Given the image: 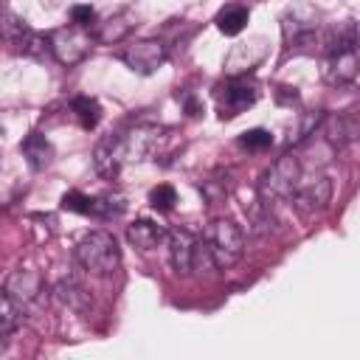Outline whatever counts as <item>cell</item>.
<instances>
[{
  "label": "cell",
  "mask_w": 360,
  "mask_h": 360,
  "mask_svg": "<svg viewBox=\"0 0 360 360\" xmlns=\"http://www.w3.org/2000/svg\"><path fill=\"white\" fill-rule=\"evenodd\" d=\"M14 45H17V53L31 56V59H45L48 53H53V51H51V37L37 34V31H31V28H28L22 37H17Z\"/></svg>",
  "instance_id": "ac0fdd59"
},
{
  "label": "cell",
  "mask_w": 360,
  "mask_h": 360,
  "mask_svg": "<svg viewBox=\"0 0 360 360\" xmlns=\"http://www.w3.org/2000/svg\"><path fill=\"white\" fill-rule=\"evenodd\" d=\"M70 110H73V115H76L82 129H96L98 121H101V104L96 98H90V96H76L70 101Z\"/></svg>",
  "instance_id": "d6986e66"
},
{
  "label": "cell",
  "mask_w": 360,
  "mask_h": 360,
  "mask_svg": "<svg viewBox=\"0 0 360 360\" xmlns=\"http://www.w3.org/2000/svg\"><path fill=\"white\" fill-rule=\"evenodd\" d=\"M3 20H6V22H3V34H6V37H8L11 42H14L17 37H22V34L28 31V25H25V22H22L20 17H14L11 11H3Z\"/></svg>",
  "instance_id": "d4e9b609"
},
{
  "label": "cell",
  "mask_w": 360,
  "mask_h": 360,
  "mask_svg": "<svg viewBox=\"0 0 360 360\" xmlns=\"http://www.w3.org/2000/svg\"><path fill=\"white\" fill-rule=\"evenodd\" d=\"M270 143H273V135H270L267 129H259V127L239 135V146L248 149V152H262V149H267Z\"/></svg>",
  "instance_id": "cb8c5ba5"
},
{
  "label": "cell",
  "mask_w": 360,
  "mask_h": 360,
  "mask_svg": "<svg viewBox=\"0 0 360 360\" xmlns=\"http://www.w3.org/2000/svg\"><path fill=\"white\" fill-rule=\"evenodd\" d=\"M22 323V309L8 298V295H3V301H0V346L6 349V343L11 340V332L17 329Z\"/></svg>",
  "instance_id": "ffe728a7"
},
{
  "label": "cell",
  "mask_w": 360,
  "mask_h": 360,
  "mask_svg": "<svg viewBox=\"0 0 360 360\" xmlns=\"http://www.w3.org/2000/svg\"><path fill=\"white\" fill-rule=\"evenodd\" d=\"M56 295H59L62 304H68V307L76 309V312H84V309L90 307V295H87L84 287H82L79 281H73V278L59 281V284H56Z\"/></svg>",
  "instance_id": "44dd1931"
},
{
  "label": "cell",
  "mask_w": 360,
  "mask_h": 360,
  "mask_svg": "<svg viewBox=\"0 0 360 360\" xmlns=\"http://www.w3.org/2000/svg\"><path fill=\"white\" fill-rule=\"evenodd\" d=\"M214 96H217L219 118H233V115H239L242 110H248L259 98V84L253 79H248V76H233L225 84H219Z\"/></svg>",
  "instance_id": "277c9868"
},
{
  "label": "cell",
  "mask_w": 360,
  "mask_h": 360,
  "mask_svg": "<svg viewBox=\"0 0 360 360\" xmlns=\"http://www.w3.org/2000/svg\"><path fill=\"white\" fill-rule=\"evenodd\" d=\"M202 242L217 264V270L233 267L245 253V233L233 219H214L202 231Z\"/></svg>",
  "instance_id": "7a4b0ae2"
},
{
  "label": "cell",
  "mask_w": 360,
  "mask_h": 360,
  "mask_svg": "<svg viewBox=\"0 0 360 360\" xmlns=\"http://www.w3.org/2000/svg\"><path fill=\"white\" fill-rule=\"evenodd\" d=\"M163 141V129L160 127H149V124H141L129 132L121 135V143H124V155L127 160H146L158 152Z\"/></svg>",
  "instance_id": "30bf717a"
},
{
  "label": "cell",
  "mask_w": 360,
  "mask_h": 360,
  "mask_svg": "<svg viewBox=\"0 0 360 360\" xmlns=\"http://www.w3.org/2000/svg\"><path fill=\"white\" fill-rule=\"evenodd\" d=\"M73 253H76V262L84 270L96 273V276H110L121 264V248H118V242H115V236L110 231L84 233Z\"/></svg>",
  "instance_id": "6da1fadb"
},
{
  "label": "cell",
  "mask_w": 360,
  "mask_h": 360,
  "mask_svg": "<svg viewBox=\"0 0 360 360\" xmlns=\"http://www.w3.org/2000/svg\"><path fill=\"white\" fill-rule=\"evenodd\" d=\"M93 163H96L98 174H104V177H115V174L121 172V166L127 163L121 135H107V138H101V141L96 143Z\"/></svg>",
  "instance_id": "7c38bea8"
},
{
  "label": "cell",
  "mask_w": 360,
  "mask_h": 360,
  "mask_svg": "<svg viewBox=\"0 0 360 360\" xmlns=\"http://www.w3.org/2000/svg\"><path fill=\"white\" fill-rule=\"evenodd\" d=\"M70 20H73V25L87 28V25L96 22V8L93 6H73L70 8Z\"/></svg>",
  "instance_id": "484cf974"
},
{
  "label": "cell",
  "mask_w": 360,
  "mask_h": 360,
  "mask_svg": "<svg viewBox=\"0 0 360 360\" xmlns=\"http://www.w3.org/2000/svg\"><path fill=\"white\" fill-rule=\"evenodd\" d=\"M132 25H135V17L129 11H118L101 22H93V39L101 45H115L132 31Z\"/></svg>",
  "instance_id": "4fadbf2b"
},
{
  "label": "cell",
  "mask_w": 360,
  "mask_h": 360,
  "mask_svg": "<svg viewBox=\"0 0 360 360\" xmlns=\"http://www.w3.org/2000/svg\"><path fill=\"white\" fill-rule=\"evenodd\" d=\"M197 245L200 239L188 231V228H174L169 231V259H172V267L177 273H191L194 270V256H197Z\"/></svg>",
  "instance_id": "8fae6325"
},
{
  "label": "cell",
  "mask_w": 360,
  "mask_h": 360,
  "mask_svg": "<svg viewBox=\"0 0 360 360\" xmlns=\"http://www.w3.org/2000/svg\"><path fill=\"white\" fill-rule=\"evenodd\" d=\"M51 51L53 56L62 62V65H76L87 56L90 51V37L79 28V25H70V28H56L51 34Z\"/></svg>",
  "instance_id": "ba28073f"
},
{
  "label": "cell",
  "mask_w": 360,
  "mask_h": 360,
  "mask_svg": "<svg viewBox=\"0 0 360 360\" xmlns=\"http://www.w3.org/2000/svg\"><path fill=\"white\" fill-rule=\"evenodd\" d=\"M248 20H250V14H248L245 6H225V8H219V14L214 17L217 28H219L225 37L242 34V28L248 25Z\"/></svg>",
  "instance_id": "e0dca14e"
},
{
  "label": "cell",
  "mask_w": 360,
  "mask_h": 360,
  "mask_svg": "<svg viewBox=\"0 0 360 360\" xmlns=\"http://www.w3.org/2000/svg\"><path fill=\"white\" fill-rule=\"evenodd\" d=\"M163 236H166L163 225L155 222V219H146V217L135 219V222L127 228V239H129L138 250H152V248H158V245L163 242Z\"/></svg>",
  "instance_id": "5bb4252c"
},
{
  "label": "cell",
  "mask_w": 360,
  "mask_h": 360,
  "mask_svg": "<svg viewBox=\"0 0 360 360\" xmlns=\"http://www.w3.org/2000/svg\"><path fill=\"white\" fill-rule=\"evenodd\" d=\"M42 292H45V278H42V273H37V270H14L8 278H6V284H3V295H8L22 312L28 309V307H34L39 298H42Z\"/></svg>",
  "instance_id": "8992f818"
},
{
  "label": "cell",
  "mask_w": 360,
  "mask_h": 360,
  "mask_svg": "<svg viewBox=\"0 0 360 360\" xmlns=\"http://www.w3.org/2000/svg\"><path fill=\"white\" fill-rule=\"evenodd\" d=\"M20 149H22V155H25V160H28L31 169H45V166L53 160V146H51V141H48L45 135H39V132H31V135L20 143Z\"/></svg>",
  "instance_id": "9a60e30c"
},
{
  "label": "cell",
  "mask_w": 360,
  "mask_h": 360,
  "mask_svg": "<svg viewBox=\"0 0 360 360\" xmlns=\"http://www.w3.org/2000/svg\"><path fill=\"white\" fill-rule=\"evenodd\" d=\"M360 70V45L349 48H329L323 62V79L329 84H346Z\"/></svg>",
  "instance_id": "9c48e42d"
},
{
  "label": "cell",
  "mask_w": 360,
  "mask_h": 360,
  "mask_svg": "<svg viewBox=\"0 0 360 360\" xmlns=\"http://www.w3.org/2000/svg\"><path fill=\"white\" fill-rule=\"evenodd\" d=\"M174 202H177V191H174V186H169V183H158V186L149 191V205H152L155 211H172Z\"/></svg>",
  "instance_id": "7402d4cb"
},
{
  "label": "cell",
  "mask_w": 360,
  "mask_h": 360,
  "mask_svg": "<svg viewBox=\"0 0 360 360\" xmlns=\"http://www.w3.org/2000/svg\"><path fill=\"white\" fill-rule=\"evenodd\" d=\"M323 135H326V141H329L332 146H343V143H349V141H354V138L360 135V121H354L352 115L329 118Z\"/></svg>",
  "instance_id": "2e32d148"
},
{
  "label": "cell",
  "mask_w": 360,
  "mask_h": 360,
  "mask_svg": "<svg viewBox=\"0 0 360 360\" xmlns=\"http://www.w3.org/2000/svg\"><path fill=\"white\" fill-rule=\"evenodd\" d=\"M118 56H121V62L129 70H135L141 76H149L158 68H163V62H166V45L160 39H135Z\"/></svg>",
  "instance_id": "5b68a950"
},
{
  "label": "cell",
  "mask_w": 360,
  "mask_h": 360,
  "mask_svg": "<svg viewBox=\"0 0 360 360\" xmlns=\"http://www.w3.org/2000/svg\"><path fill=\"white\" fill-rule=\"evenodd\" d=\"M62 208L73 214H96V197H87L82 191H68L62 194Z\"/></svg>",
  "instance_id": "603a6c76"
},
{
  "label": "cell",
  "mask_w": 360,
  "mask_h": 360,
  "mask_svg": "<svg viewBox=\"0 0 360 360\" xmlns=\"http://www.w3.org/2000/svg\"><path fill=\"white\" fill-rule=\"evenodd\" d=\"M301 183V166H298V158L295 155H284L278 158L262 177V200L264 202H284V200H292L295 188Z\"/></svg>",
  "instance_id": "3957f363"
},
{
  "label": "cell",
  "mask_w": 360,
  "mask_h": 360,
  "mask_svg": "<svg viewBox=\"0 0 360 360\" xmlns=\"http://www.w3.org/2000/svg\"><path fill=\"white\" fill-rule=\"evenodd\" d=\"M329 197H332V180L326 174H312V177H307V180L298 183V188H295V194H292L290 202L295 205L298 214L312 217V214H318V211L326 208Z\"/></svg>",
  "instance_id": "52a82bcc"
}]
</instances>
